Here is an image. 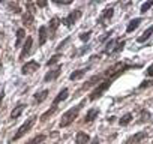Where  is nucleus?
<instances>
[{
	"instance_id": "1",
	"label": "nucleus",
	"mask_w": 153,
	"mask_h": 144,
	"mask_svg": "<svg viewBox=\"0 0 153 144\" xmlns=\"http://www.w3.org/2000/svg\"><path fill=\"white\" fill-rule=\"evenodd\" d=\"M83 105H84V101H81L76 107H72V108H69L68 111H65V114L62 116V120H60V128L69 126V125L76 119V116H78V113H80V110H81Z\"/></svg>"
},
{
	"instance_id": "2",
	"label": "nucleus",
	"mask_w": 153,
	"mask_h": 144,
	"mask_svg": "<svg viewBox=\"0 0 153 144\" xmlns=\"http://www.w3.org/2000/svg\"><path fill=\"white\" fill-rule=\"evenodd\" d=\"M35 122H36V116H32L29 120H26L20 128H18V131H17V134L14 135V138H12V141H17V140H20V138H23L32 128H33V125H35Z\"/></svg>"
},
{
	"instance_id": "3",
	"label": "nucleus",
	"mask_w": 153,
	"mask_h": 144,
	"mask_svg": "<svg viewBox=\"0 0 153 144\" xmlns=\"http://www.w3.org/2000/svg\"><path fill=\"white\" fill-rule=\"evenodd\" d=\"M111 81H113V80H107V81H102V83H99V84L96 86V89H95V90L90 93V98H89V99H90V101H96V99H98L101 95H104V93H105V92L110 89V86H111Z\"/></svg>"
},
{
	"instance_id": "4",
	"label": "nucleus",
	"mask_w": 153,
	"mask_h": 144,
	"mask_svg": "<svg viewBox=\"0 0 153 144\" xmlns=\"http://www.w3.org/2000/svg\"><path fill=\"white\" fill-rule=\"evenodd\" d=\"M39 68H41V65H39L36 60H29V63H24V65H23L21 72H23L24 75H29V74H33V72H36Z\"/></svg>"
},
{
	"instance_id": "5",
	"label": "nucleus",
	"mask_w": 153,
	"mask_h": 144,
	"mask_svg": "<svg viewBox=\"0 0 153 144\" xmlns=\"http://www.w3.org/2000/svg\"><path fill=\"white\" fill-rule=\"evenodd\" d=\"M32 45H33V39H32V36H29L26 39L24 45H23V50H21V54H20V60H24L32 53Z\"/></svg>"
},
{
	"instance_id": "6",
	"label": "nucleus",
	"mask_w": 153,
	"mask_h": 144,
	"mask_svg": "<svg viewBox=\"0 0 153 144\" xmlns=\"http://www.w3.org/2000/svg\"><path fill=\"white\" fill-rule=\"evenodd\" d=\"M81 17V11H72L65 20H63V23L68 26V27H71L72 24H75L76 23V20H78Z\"/></svg>"
},
{
	"instance_id": "7",
	"label": "nucleus",
	"mask_w": 153,
	"mask_h": 144,
	"mask_svg": "<svg viewBox=\"0 0 153 144\" xmlns=\"http://www.w3.org/2000/svg\"><path fill=\"white\" fill-rule=\"evenodd\" d=\"M68 95H69L68 89H66V87H65V89H62V90L59 92V95L54 98V101H53V107H57L62 101H66V99H68Z\"/></svg>"
},
{
	"instance_id": "8",
	"label": "nucleus",
	"mask_w": 153,
	"mask_h": 144,
	"mask_svg": "<svg viewBox=\"0 0 153 144\" xmlns=\"http://www.w3.org/2000/svg\"><path fill=\"white\" fill-rule=\"evenodd\" d=\"M60 72H62V66H57L54 71H50V72H47V75H45L44 81H45V83H48V81H53V80H56V78L60 75Z\"/></svg>"
},
{
	"instance_id": "9",
	"label": "nucleus",
	"mask_w": 153,
	"mask_h": 144,
	"mask_svg": "<svg viewBox=\"0 0 153 144\" xmlns=\"http://www.w3.org/2000/svg\"><path fill=\"white\" fill-rule=\"evenodd\" d=\"M24 108H26V105H24V104H18V105L12 110V113H11V119H12V120L18 119V117L21 116V113L24 111Z\"/></svg>"
},
{
	"instance_id": "10",
	"label": "nucleus",
	"mask_w": 153,
	"mask_h": 144,
	"mask_svg": "<svg viewBox=\"0 0 153 144\" xmlns=\"http://www.w3.org/2000/svg\"><path fill=\"white\" fill-rule=\"evenodd\" d=\"M98 114H99V110H98V108H92V110H89V113H87L86 117H84V122H86V123L93 122V120L98 117Z\"/></svg>"
},
{
	"instance_id": "11",
	"label": "nucleus",
	"mask_w": 153,
	"mask_h": 144,
	"mask_svg": "<svg viewBox=\"0 0 153 144\" xmlns=\"http://www.w3.org/2000/svg\"><path fill=\"white\" fill-rule=\"evenodd\" d=\"M147 137V134L146 132H140V134H135V135H132L125 144H135V143H140L143 138H146Z\"/></svg>"
},
{
	"instance_id": "12",
	"label": "nucleus",
	"mask_w": 153,
	"mask_h": 144,
	"mask_svg": "<svg viewBox=\"0 0 153 144\" xmlns=\"http://www.w3.org/2000/svg\"><path fill=\"white\" fill-rule=\"evenodd\" d=\"M89 143V134L86 132H78L75 138V144H87Z\"/></svg>"
},
{
	"instance_id": "13",
	"label": "nucleus",
	"mask_w": 153,
	"mask_h": 144,
	"mask_svg": "<svg viewBox=\"0 0 153 144\" xmlns=\"http://www.w3.org/2000/svg\"><path fill=\"white\" fill-rule=\"evenodd\" d=\"M141 21H143V18H134V20H131L129 26L126 27V33H132V32L141 24Z\"/></svg>"
},
{
	"instance_id": "14",
	"label": "nucleus",
	"mask_w": 153,
	"mask_h": 144,
	"mask_svg": "<svg viewBox=\"0 0 153 144\" xmlns=\"http://www.w3.org/2000/svg\"><path fill=\"white\" fill-rule=\"evenodd\" d=\"M86 72H87V69H78V71H74L72 74H71V80L72 81H75V80H80V78H83L84 75H86Z\"/></svg>"
},
{
	"instance_id": "15",
	"label": "nucleus",
	"mask_w": 153,
	"mask_h": 144,
	"mask_svg": "<svg viewBox=\"0 0 153 144\" xmlns=\"http://www.w3.org/2000/svg\"><path fill=\"white\" fill-rule=\"evenodd\" d=\"M47 32H48V29L44 27V26L39 29V45H44L47 42V38H48V33Z\"/></svg>"
},
{
	"instance_id": "16",
	"label": "nucleus",
	"mask_w": 153,
	"mask_h": 144,
	"mask_svg": "<svg viewBox=\"0 0 153 144\" xmlns=\"http://www.w3.org/2000/svg\"><path fill=\"white\" fill-rule=\"evenodd\" d=\"M152 35H153V26H152V27H149V29H147V30H146V32H144V33H143V35H141V36L137 39V42L143 44V42H146V41H147V39L152 36Z\"/></svg>"
},
{
	"instance_id": "17",
	"label": "nucleus",
	"mask_w": 153,
	"mask_h": 144,
	"mask_svg": "<svg viewBox=\"0 0 153 144\" xmlns=\"http://www.w3.org/2000/svg\"><path fill=\"white\" fill-rule=\"evenodd\" d=\"M96 83H101V75H96V77H92L84 86H83V90H87L89 87H93Z\"/></svg>"
},
{
	"instance_id": "18",
	"label": "nucleus",
	"mask_w": 153,
	"mask_h": 144,
	"mask_svg": "<svg viewBox=\"0 0 153 144\" xmlns=\"http://www.w3.org/2000/svg\"><path fill=\"white\" fill-rule=\"evenodd\" d=\"M113 14H114V9H113V8L105 9V11H104V14H102V17L99 18V24H102L105 20H110V18L113 17Z\"/></svg>"
},
{
	"instance_id": "19",
	"label": "nucleus",
	"mask_w": 153,
	"mask_h": 144,
	"mask_svg": "<svg viewBox=\"0 0 153 144\" xmlns=\"http://www.w3.org/2000/svg\"><path fill=\"white\" fill-rule=\"evenodd\" d=\"M47 96H48V90H47V89L42 90V92H38V93L35 95V102H36V104H41V102L45 101Z\"/></svg>"
},
{
	"instance_id": "20",
	"label": "nucleus",
	"mask_w": 153,
	"mask_h": 144,
	"mask_svg": "<svg viewBox=\"0 0 153 144\" xmlns=\"http://www.w3.org/2000/svg\"><path fill=\"white\" fill-rule=\"evenodd\" d=\"M23 24H24L26 27H29V26L33 24V14H32V12H26V14L23 15Z\"/></svg>"
},
{
	"instance_id": "21",
	"label": "nucleus",
	"mask_w": 153,
	"mask_h": 144,
	"mask_svg": "<svg viewBox=\"0 0 153 144\" xmlns=\"http://www.w3.org/2000/svg\"><path fill=\"white\" fill-rule=\"evenodd\" d=\"M45 138H47V137H45L44 134H39V135L33 137V138H32L29 143H26V144H42V143L45 141Z\"/></svg>"
},
{
	"instance_id": "22",
	"label": "nucleus",
	"mask_w": 153,
	"mask_h": 144,
	"mask_svg": "<svg viewBox=\"0 0 153 144\" xmlns=\"http://www.w3.org/2000/svg\"><path fill=\"white\" fill-rule=\"evenodd\" d=\"M59 24H60V20L57 18V17H54V18H51L50 20V26H48V29H50V32H56L57 30V27H59Z\"/></svg>"
},
{
	"instance_id": "23",
	"label": "nucleus",
	"mask_w": 153,
	"mask_h": 144,
	"mask_svg": "<svg viewBox=\"0 0 153 144\" xmlns=\"http://www.w3.org/2000/svg\"><path fill=\"white\" fill-rule=\"evenodd\" d=\"M56 111H57V107H53V105H51V108H50L47 113H44V114L41 116V122H47V120H48V117H51Z\"/></svg>"
},
{
	"instance_id": "24",
	"label": "nucleus",
	"mask_w": 153,
	"mask_h": 144,
	"mask_svg": "<svg viewBox=\"0 0 153 144\" xmlns=\"http://www.w3.org/2000/svg\"><path fill=\"white\" fill-rule=\"evenodd\" d=\"M131 120H132V114H131V113H126V114L122 116V119L119 120V125H120V126H126V125L131 123Z\"/></svg>"
},
{
	"instance_id": "25",
	"label": "nucleus",
	"mask_w": 153,
	"mask_h": 144,
	"mask_svg": "<svg viewBox=\"0 0 153 144\" xmlns=\"http://www.w3.org/2000/svg\"><path fill=\"white\" fill-rule=\"evenodd\" d=\"M24 36H26V30H24V29H18V30H17V42H15V47H20V44H21V41L24 39Z\"/></svg>"
},
{
	"instance_id": "26",
	"label": "nucleus",
	"mask_w": 153,
	"mask_h": 144,
	"mask_svg": "<svg viewBox=\"0 0 153 144\" xmlns=\"http://www.w3.org/2000/svg\"><path fill=\"white\" fill-rule=\"evenodd\" d=\"M60 57H62V54H60V53L54 54V56H53V57H51V59L47 62V66H53V65H56V63L59 62V59H60Z\"/></svg>"
},
{
	"instance_id": "27",
	"label": "nucleus",
	"mask_w": 153,
	"mask_h": 144,
	"mask_svg": "<svg viewBox=\"0 0 153 144\" xmlns=\"http://www.w3.org/2000/svg\"><path fill=\"white\" fill-rule=\"evenodd\" d=\"M125 45H126V41H120L114 48H113V54H116V53H120L123 48H125Z\"/></svg>"
},
{
	"instance_id": "28",
	"label": "nucleus",
	"mask_w": 153,
	"mask_h": 144,
	"mask_svg": "<svg viewBox=\"0 0 153 144\" xmlns=\"http://www.w3.org/2000/svg\"><path fill=\"white\" fill-rule=\"evenodd\" d=\"M149 119H150V113H149L147 110H143V111H141V117H140V122H141V123H144V122H147Z\"/></svg>"
},
{
	"instance_id": "29",
	"label": "nucleus",
	"mask_w": 153,
	"mask_h": 144,
	"mask_svg": "<svg viewBox=\"0 0 153 144\" xmlns=\"http://www.w3.org/2000/svg\"><path fill=\"white\" fill-rule=\"evenodd\" d=\"M153 6V0H150V2H146V3H143V6H141V12L143 14H146L150 8Z\"/></svg>"
},
{
	"instance_id": "30",
	"label": "nucleus",
	"mask_w": 153,
	"mask_h": 144,
	"mask_svg": "<svg viewBox=\"0 0 153 144\" xmlns=\"http://www.w3.org/2000/svg\"><path fill=\"white\" fill-rule=\"evenodd\" d=\"M90 35H92V32L89 30V32H84V33H81L80 35V39L83 41V42H87L89 39H90Z\"/></svg>"
},
{
	"instance_id": "31",
	"label": "nucleus",
	"mask_w": 153,
	"mask_h": 144,
	"mask_svg": "<svg viewBox=\"0 0 153 144\" xmlns=\"http://www.w3.org/2000/svg\"><path fill=\"white\" fill-rule=\"evenodd\" d=\"M111 35H113V30H110V32H107V33H105V35H104V36H102L101 39H99V42H105V41H107V39H108V38L111 36Z\"/></svg>"
},
{
	"instance_id": "32",
	"label": "nucleus",
	"mask_w": 153,
	"mask_h": 144,
	"mask_svg": "<svg viewBox=\"0 0 153 144\" xmlns=\"http://www.w3.org/2000/svg\"><path fill=\"white\" fill-rule=\"evenodd\" d=\"M152 84H153V81H150V80L147 81V80H146V81H143V83H141V86H140V87H141V89H144V87H149V86H152Z\"/></svg>"
},
{
	"instance_id": "33",
	"label": "nucleus",
	"mask_w": 153,
	"mask_h": 144,
	"mask_svg": "<svg viewBox=\"0 0 153 144\" xmlns=\"http://www.w3.org/2000/svg\"><path fill=\"white\" fill-rule=\"evenodd\" d=\"M69 41H71V38H66V39H65V41H63V42H62V44H60V45H59V47H57V50H59V51H60V50H62V48H63V47H65V44H68V42H69Z\"/></svg>"
},
{
	"instance_id": "34",
	"label": "nucleus",
	"mask_w": 153,
	"mask_h": 144,
	"mask_svg": "<svg viewBox=\"0 0 153 144\" xmlns=\"http://www.w3.org/2000/svg\"><path fill=\"white\" fill-rule=\"evenodd\" d=\"M54 2L56 3H60V5H63V3L65 5H69V3H72V0H65V2H63V0H54Z\"/></svg>"
},
{
	"instance_id": "35",
	"label": "nucleus",
	"mask_w": 153,
	"mask_h": 144,
	"mask_svg": "<svg viewBox=\"0 0 153 144\" xmlns=\"http://www.w3.org/2000/svg\"><path fill=\"white\" fill-rule=\"evenodd\" d=\"M146 75H147V77H153V65H152V66H150V68L147 69V72H146Z\"/></svg>"
},
{
	"instance_id": "36",
	"label": "nucleus",
	"mask_w": 153,
	"mask_h": 144,
	"mask_svg": "<svg viewBox=\"0 0 153 144\" xmlns=\"http://www.w3.org/2000/svg\"><path fill=\"white\" fill-rule=\"evenodd\" d=\"M5 98V89H0V107H2V101Z\"/></svg>"
},
{
	"instance_id": "37",
	"label": "nucleus",
	"mask_w": 153,
	"mask_h": 144,
	"mask_svg": "<svg viewBox=\"0 0 153 144\" xmlns=\"http://www.w3.org/2000/svg\"><path fill=\"white\" fill-rule=\"evenodd\" d=\"M92 144H99V138H98V137H95V138L92 140Z\"/></svg>"
},
{
	"instance_id": "38",
	"label": "nucleus",
	"mask_w": 153,
	"mask_h": 144,
	"mask_svg": "<svg viewBox=\"0 0 153 144\" xmlns=\"http://www.w3.org/2000/svg\"><path fill=\"white\" fill-rule=\"evenodd\" d=\"M38 6L44 8V6H47V2H38Z\"/></svg>"
}]
</instances>
